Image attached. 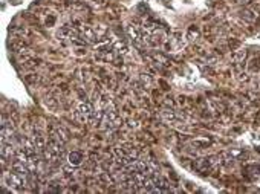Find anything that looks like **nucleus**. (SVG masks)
Masks as SVG:
<instances>
[{"instance_id": "nucleus-1", "label": "nucleus", "mask_w": 260, "mask_h": 194, "mask_svg": "<svg viewBox=\"0 0 260 194\" xmlns=\"http://www.w3.org/2000/svg\"><path fill=\"white\" fill-rule=\"evenodd\" d=\"M92 124L104 132H112L119 127V116L112 101L98 99L95 103V116Z\"/></svg>"}, {"instance_id": "nucleus-5", "label": "nucleus", "mask_w": 260, "mask_h": 194, "mask_svg": "<svg viewBox=\"0 0 260 194\" xmlns=\"http://www.w3.org/2000/svg\"><path fill=\"white\" fill-rule=\"evenodd\" d=\"M260 16V5H254V6H249L243 11V18L246 21H254L256 18Z\"/></svg>"}, {"instance_id": "nucleus-2", "label": "nucleus", "mask_w": 260, "mask_h": 194, "mask_svg": "<svg viewBox=\"0 0 260 194\" xmlns=\"http://www.w3.org/2000/svg\"><path fill=\"white\" fill-rule=\"evenodd\" d=\"M64 145L66 144H63V142H60V141L49 139V142H46V145L43 148L41 156H43V159L49 165H60L64 160V156H66Z\"/></svg>"}, {"instance_id": "nucleus-6", "label": "nucleus", "mask_w": 260, "mask_h": 194, "mask_svg": "<svg viewBox=\"0 0 260 194\" xmlns=\"http://www.w3.org/2000/svg\"><path fill=\"white\" fill-rule=\"evenodd\" d=\"M83 153L81 151H72V153H69V156H67V160H69V164L71 165H74V167H78L81 162H83Z\"/></svg>"}, {"instance_id": "nucleus-7", "label": "nucleus", "mask_w": 260, "mask_h": 194, "mask_svg": "<svg viewBox=\"0 0 260 194\" xmlns=\"http://www.w3.org/2000/svg\"><path fill=\"white\" fill-rule=\"evenodd\" d=\"M237 3H240V5H248V3H251V0H236Z\"/></svg>"}, {"instance_id": "nucleus-4", "label": "nucleus", "mask_w": 260, "mask_h": 194, "mask_svg": "<svg viewBox=\"0 0 260 194\" xmlns=\"http://www.w3.org/2000/svg\"><path fill=\"white\" fill-rule=\"evenodd\" d=\"M93 116H95V103L92 101H84L80 103L75 109V118L80 122H91L92 124Z\"/></svg>"}, {"instance_id": "nucleus-3", "label": "nucleus", "mask_w": 260, "mask_h": 194, "mask_svg": "<svg viewBox=\"0 0 260 194\" xmlns=\"http://www.w3.org/2000/svg\"><path fill=\"white\" fill-rule=\"evenodd\" d=\"M80 34L83 37V40L86 43H91V44H101L104 43V35H106V29L103 26H91V25H81L78 28Z\"/></svg>"}]
</instances>
